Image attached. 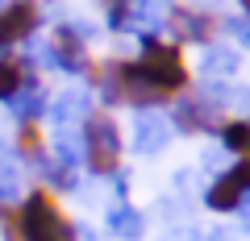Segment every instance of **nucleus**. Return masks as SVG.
Segmentation results:
<instances>
[{"instance_id":"obj_3","label":"nucleus","mask_w":250,"mask_h":241,"mask_svg":"<svg viewBox=\"0 0 250 241\" xmlns=\"http://www.w3.org/2000/svg\"><path fill=\"white\" fill-rule=\"evenodd\" d=\"M17 221H21V241H75V229L67 224L54 196H46V191L25 196Z\"/></svg>"},{"instance_id":"obj_16","label":"nucleus","mask_w":250,"mask_h":241,"mask_svg":"<svg viewBox=\"0 0 250 241\" xmlns=\"http://www.w3.org/2000/svg\"><path fill=\"white\" fill-rule=\"evenodd\" d=\"M4 4H9V0H0V9H4Z\"/></svg>"},{"instance_id":"obj_2","label":"nucleus","mask_w":250,"mask_h":241,"mask_svg":"<svg viewBox=\"0 0 250 241\" xmlns=\"http://www.w3.org/2000/svg\"><path fill=\"white\" fill-rule=\"evenodd\" d=\"M80 137H83V162H88L92 175L108 179V175L121 170L125 146H121V129H117V121L108 112H92L88 121H83Z\"/></svg>"},{"instance_id":"obj_8","label":"nucleus","mask_w":250,"mask_h":241,"mask_svg":"<svg viewBox=\"0 0 250 241\" xmlns=\"http://www.w3.org/2000/svg\"><path fill=\"white\" fill-rule=\"evenodd\" d=\"M50 108V100H46V92H42V83L29 75L25 79V88L17 92V96L9 100V112L17 116V125H38L42 121V112Z\"/></svg>"},{"instance_id":"obj_17","label":"nucleus","mask_w":250,"mask_h":241,"mask_svg":"<svg viewBox=\"0 0 250 241\" xmlns=\"http://www.w3.org/2000/svg\"><path fill=\"white\" fill-rule=\"evenodd\" d=\"M113 4H125V0H113Z\"/></svg>"},{"instance_id":"obj_12","label":"nucleus","mask_w":250,"mask_h":241,"mask_svg":"<svg viewBox=\"0 0 250 241\" xmlns=\"http://www.w3.org/2000/svg\"><path fill=\"white\" fill-rule=\"evenodd\" d=\"M205 71H217V75H225V71H233L238 67V58H233V50H221V46H205Z\"/></svg>"},{"instance_id":"obj_10","label":"nucleus","mask_w":250,"mask_h":241,"mask_svg":"<svg viewBox=\"0 0 250 241\" xmlns=\"http://www.w3.org/2000/svg\"><path fill=\"white\" fill-rule=\"evenodd\" d=\"M25 79H29L25 63H21V58H13V54H0V100H4V104H9V100L25 88Z\"/></svg>"},{"instance_id":"obj_13","label":"nucleus","mask_w":250,"mask_h":241,"mask_svg":"<svg viewBox=\"0 0 250 241\" xmlns=\"http://www.w3.org/2000/svg\"><path fill=\"white\" fill-rule=\"evenodd\" d=\"M17 196H21V179H17V170L0 167V208L9 204V200H17Z\"/></svg>"},{"instance_id":"obj_6","label":"nucleus","mask_w":250,"mask_h":241,"mask_svg":"<svg viewBox=\"0 0 250 241\" xmlns=\"http://www.w3.org/2000/svg\"><path fill=\"white\" fill-rule=\"evenodd\" d=\"M171 142V121L159 112H150V108H142L134 121V146L138 154H146V158H154V154H163V146Z\"/></svg>"},{"instance_id":"obj_5","label":"nucleus","mask_w":250,"mask_h":241,"mask_svg":"<svg viewBox=\"0 0 250 241\" xmlns=\"http://www.w3.org/2000/svg\"><path fill=\"white\" fill-rule=\"evenodd\" d=\"M38 21H42V13H38L34 0H9V4L0 9V54L9 50V46L25 42L38 29Z\"/></svg>"},{"instance_id":"obj_15","label":"nucleus","mask_w":250,"mask_h":241,"mask_svg":"<svg viewBox=\"0 0 250 241\" xmlns=\"http://www.w3.org/2000/svg\"><path fill=\"white\" fill-rule=\"evenodd\" d=\"M238 4H242V9H246V17H250V0H238Z\"/></svg>"},{"instance_id":"obj_9","label":"nucleus","mask_w":250,"mask_h":241,"mask_svg":"<svg viewBox=\"0 0 250 241\" xmlns=\"http://www.w3.org/2000/svg\"><path fill=\"white\" fill-rule=\"evenodd\" d=\"M104 229H108V237H117V241H142L146 216L138 212L134 204H113L108 216H104Z\"/></svg>"},{"instance_id":"obj_7","label":"nucleus","mask_w":250,"mask_h":241,"mask_svg":"<svg viewBox=\"0 0 250 241\" xmlns=\"http://www.w3.org/2000/svg\"><path fill=\"white\" fill-rule=\"evenodd\" d=\"M205 204L213 208V212H242V204H246V187L238 183L233 170H221V175L205 187Z\"/></svg>"},{"instance_id":"obj_11","label":"nucleus","mask_w":250,"mask_h":241,"mask_svg":"<svg viewBox=\"0 0 250 241\" xmlns=\"http://www.w3.org/2000/svg\"><path fill=\"white\" fill-rule=\"evenodd\" d=\"M221 146L238 158H250V116H238V121H225L221 125Z\"/></svg>"},{"instance_id":"obj_4","label":"nucleus","mask_w":250,"mask_h":241,"mask_svg":"<svg viewBox=\"0 0 250 241\" xmlns=\"http://www.w3.org/2000/svg\"><path fill=\"white\" fill-rule=\"evenodd\" d=\"M163 25L175 34V46H179V42L213 46V34H217V17H208L205 9H192V4H175V9H167Z\"/></svg>"},{"instance_id":"obj_14","label":"nucleus","mask_w":250,"mask_h":241,"mask_svg":"<svg viewBox=\"0 0 250 241\" xmlns=\"http://www.w3.org/2000/svg\"><path fill=\"white\" fill-rule=\"evenodd\" d=\"M233 175H238V183H242V187H246V200H250V158H238V162H233Z\"/></svg>"},{"instance_id":"obj_1","label":"nucleus","mask_w":250,"mask_h":241,"mask_svg":"<svg viewBox=\"0 0 250 241\" xmlns=\"http://www.w3.org/2000/svg\"><path fill=\"white\" fill-rule=\"evenodd\" d=\"M129 67H134V79L146 83V88L159 96V104L188 96V88H192V75H188V67H184L179 46L175 42H154V34H142V54H138Z\"/></svg>"}]
</instances>
